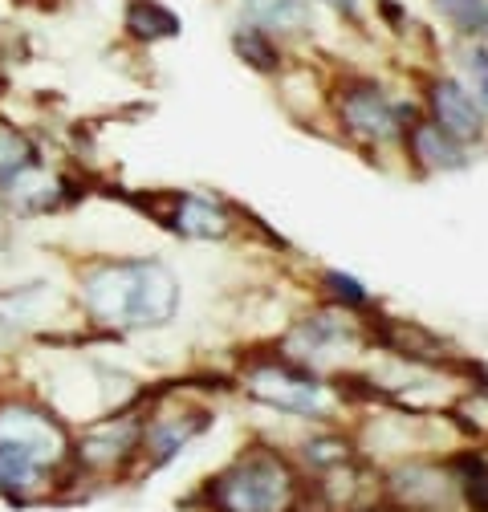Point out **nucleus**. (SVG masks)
I'll return each mask as SVG.
<instances>
[{
	"label": "nucleus",
	"instance_id": "f257e3e1",
	"mask_svg": "<svg viewBox=\"0 0 488 512\" xmlns=\"http://www.w3.org/2000/svg\"><path fill=\"white\" fill-rule=\"evenodd\" d=\"M78 309L106 334L159 330L179 313V281L163 261H98L78 277Z\"/></svg>",
	"mask_w": 488,
	"mask_h": 512
},
{
	"label": "nucleus",
	"instance_id": "f03ea898",
	"mask_svg": "<svg viewBox=\"0 0 488 512\" xmlns=\"http://www.w3.org/2000/svg\"><path fill=\"white\" fill-rule=\"evenodd\" d=\"M326 110L334 114L338 131L366 151L403 147V131L423 114L419 98L407 102L391 94L383 78L362 70H338L326 82Z\"/></svg>",
	"mask_w": 488,
	"mask_h": 512
},
{
	"label": "nucleus",
	"instance_id": "7ed1b4c3",
	"mask_svg": "<svg viewBox=\"0 0 488 512\" xmlns=\"http://www.w3.org/2000/svg\"><path fill=\"white\" fill-rule=\"evenodd\" d=\"M208 496L220 512H289L297 500V476L277 452L253 447L208 484Z\"/></svg>",
	"mask_w": 488,
	"mask_h": 512
},
{
	"label": "nucleus",
	"instance_id": "20e7f679",
	"mask_svg": "<svg viewBox=\"0 0 488 512\" xmlns=\"http://www.w3.org/2000/svg\"><path fill=\"white\" fill-rule=\"evenodd\" d=\"M240 387L257 403H269V407H277L285 415H301V419H326L334 407V395L314 374V366H301L285 354L249 362V370L240 374Z\"/></svg>",
	"mask_w": 488,
	"mask_h": 512
},
{
	"label": "nucleus",
	"instance_id": "39448f33",
	"mask_svg": "<svg viewBox=\"0 0 488 512\" xmlns=\"http://www.w3.org/2000/svg\"><path fill=\"white\" fill-rule=\"evenodd\" d=\"M151 200V220L179 240H228L240 224V212L212 191H167Z\"/></svg>",
	"mask_w": 488,
	"mask_h": 512
},
{
	"label": "nucleus",
	"instance_id": "423d86ee",
	"mask_svg": "<svg viewBox=\"0 0 488 512\" xmlns=\"http://www.w3.org/2000/svg\"><path fill=\"white\" fill-rule=\"evenodd\" d=\"M419 106L423 114L440 122L448 135H456L468 147H480L488 139V114L464 86L456 70H423L419 74Z\"/></svg>",
	"mask_w": 488,
	"mask_h": 512
},
{
	"label": "nucleus",
	"instance_id": "0eeeda50",
	"mask_svg": "<svg viewBox=\"0 0 488 512\" xmlns=\"http://www.w3.org/2000/svg\"><path fill=\"white\" fill-rule=\"evenodd\" d=\"M0 443L21 447V452L37 456L45 468L66 464V456L74 452V439L57 423V415L45 411L41 403H29V399L0 403Z\"/></svg>",
	"mask_w": 488,
	"mask_h": 512
},
{
	"label": "nucleus",
	"instance_id": "6e6552de",
	"mask_svg": "<svg viewBox=\"0 0 488 512\" xmlns=\"http://www.w3.org/2000/svg\"><path fill=\"white\" fill-rule=\"evenodd\" d=\"M362 338H366V330L354 322V313L326 305V309L305 317V322H297L281 338V354L293 358V362H301V366H318V362H326L334 354L354 350Z\"/></svg>",
	"mask_w": 488,
	"mask_h": 512
},
{
	"label": "nucleus",
	"instance_id": "1a4fd4ad",
	"mask_svg": "<svg viewBox=\"0 0 488 512\" xmlns=\"http://www.w3.org/2000/svg\"><path fill=\"white\" fill-rule=\"evenodd\" d=\"M232 25L261 29L297 53L318 37V9L310 0H232Z\"/></svg>",
	"mask_w": 488,
	"mask_h": 512
},
{
	"label": "nucleus",
	"instance_id": "9d476101",
	"mask_svg": "<svg viewBox=\"0 0 488 512\" xmlns=\"http://www.w3.org/2000/svg\"><path fill=\"white\" fill-rule=\"evenodd\" d=\"M407 163L423 175H452V171H464L472 163V147L460 143L456 135H448L440 122H432L427 114H419L407 131H403V147Z\"/></svg>",
	"mask_w": 488,
	"mask_h": 512
},
{
	"label": "nucleus",
	"instance_id": "9b49d317",
	"mask_svg": "<svg viewBox=\"0 0 488 512\" xmlns=\"http://www.w3.org/2000/svg\"><path fill=\"white\" fill-rule=\"evenodd\" d=\"M208 411L204 407H175L171 415H147L143 423V443L139 452L151 460V468H163L167 460H175L183 447H188L204 427H208Z\"/></svg>",
	"mask_w": 488,
	"mask_h": 512
},
{
	"label": "nucleus",
	"instance_id": "f8f14e48",
	"mask_svg": "<svg viewBox=\"0 0 488 512\" xmlns=\"http://www.w3.org/2000/svg\"><path fill=\"white\" fill-rule=\"evenodd\" d=\"M118 29L131 45L155 49L175 37H183V17L167 5V0H122V17Z\"/></svg>",
	"mask_w": 488,
	"mask_h": 512
},
{
	"label": "nucleus",
	"instance_id": "ddd939ff",
	"mask_svg": "<svg viewBox=\"0 0 488 512\" xmlns=\"http://www.w3.org/2000/svg\"><path fill=\"white\" fill-rule=\"evenodd\" d=\"M228 49H232V57L240 61L244 70H253L257 78H273V82L293 66V57H297L285 41H277V37H269L261 29H249V25H232L228 29Z\"/></svg>",
	"mask_w": 488,
	"mask_h": 512
},
{
	"label": "nucleus",
	"instance_id": "4468645a",
	"mask_svg": "<svg viewBox=\"0 0 488 512\" xmlns=\"http://www.w3.org/2000/svg\"><path fill=\"white\" fill-rule=\"evenodd\" d=\"M391 488L399 500H407L415 508H440L452 492V480L440 464H399L391 472Z\"/></svg>",
	"mask_w": 488,
	"mask_h": 512
},
{
	"label": "nucleus",
	"instance_id": "2eb2a0df",
	"mask_svg": "<svg viewBox=\"0 0 488 512\" xmlns=\"http://www.w3.org/2000/svg\"><path fill=\"white\" fill-rule=\"evenodd\" d=\"M427 13L452 41H484L488 37V0H427Z\"/></svg>",
	"mask_w": 488,
	"mask_h": 512
},
{
	"label": "nucleus",
	"instance_id": "dca6fc26",
	"mask_svg": "<svg viewBox=\"0 0 488 512\" xmlns=\"http://www.w3.org/2000/svg\"><path fill=\"white\" fill-rule=\"evenodd\" d=\"M41 163V147L21 131H0V191H9L25 175H33Z\"/></svg>",
	"mask_w": 488,
	"mask_h": 512
},
{
	"label": "nucleus",
	"instance_id": "f3484780",
	"mask_svg": "<svg viewBox=\"0 0 488 512\" xmlns=\"http://www.w3.org/2000/svg\"><path fill=\"white\" fill-rule=\"evenodd\" d=\"M45 464L29 452H21V447H9V443H0V492H9V496H29L33 488H41L45 480Z\"/></svg>",
	"mask_w": 488,
	"mask_h": 512
},
{
	"label": "nucleus",
	"instance_id": "a211bd4d",
	"mask_svg": "<svg viewBox=\"0 0 488 512\" xmlns=\"http://www.w3.org/2000/svg\"><path fill=\"white\" fill-rule=\"evenodd\" d=\"M452 70L464 78L480 110L488 114V41H452Z\"/></svg>",
	"mask_w": 488,
	"mask_h": 512
},
{
	"label": "nucleus",
	"instance_id": "6ab92c4d",
	"mask_svg": "<svg viewBox=\"0 0 488 512\" xmlns=\"http://www.w3.org/2000/svg\"><path fill=\"white\" fill-rule=\"evenodd\" d=\"M322 297L334 309H346V313H366V309H371V293H366V285L354 281L350 273H338V269L322 273Z\"/></svg>",
	"mask_w": 488,
	"mask_h": 512
},
{
	"label": "nucleus",
	"instance_id": "aec40b11",
	"mask_svg": "<svg viewBox=\"0 0 488 512\" xmlns=\"http://www.w3.org/2000/svg\"><path fill=\"white\" fill-rule=\"evenodd\" d=\"M350 456H354L350 439H342V431H322L305 443V464H314V468H342L350 464Z\"/></svg>",
	"mask_w": 488,
	"mask_h": 512
},
{
	"label": "nucleus",
	"instance_id": "412c9836",
	"mask_svg": "<svg viewBox=\"0 0 488 512\" xmlns=\"http://www.w3.org/2000/svg\"><path fill=\"white\" fill-rule=\"evenodd\" d=\"M318 13H330L346 29H371V9L375 0H310Z\"/></svg>",
	"mask_w": 488,
	"mask_h": 512
},
{
	"label": "nucleus",
	"instance_id": "4be33fe9",
	"mask_svg": "<svg viewBox=\"0 0 488 512\" xmlns=\"http://www.w3.org/2000/svg\"><path fill=\"white\" fill-rule=\"evenodd\" d=\"M484 41H488V37H484Z\"/></svg>",
	"mask_w": 488,
	"mask_h": 512
}]
</instances>
